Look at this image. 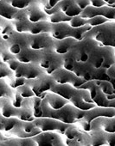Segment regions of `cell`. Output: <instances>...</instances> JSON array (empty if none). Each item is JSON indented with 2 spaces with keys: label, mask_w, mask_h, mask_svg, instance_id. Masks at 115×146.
<instances>
[{
  "label": "cell",
  "mask_w": 115,
  "mask_h": 146,
  "mask_svg": "<svg viewBox=\"0 0 115 146\" xmlns=\"http://www.w3.org/2000/svg\"><path fill=\"white\" fill-rule=\"evenodd\" d=\"M55 84L53 78L48 74L39 76L34 79H29L28 83L26 84L32 90L35 96H39L42 93L47 90H50L53 85Z\"/></svg>",
  "instance_id": "1"
},
{
  "label": "cell",
  "mask_w": 115,
  "mask_h": 146,
  "mask_svg": "<svg viewBox=\"0 0 115 146\" xmlns=\"http://www.w3.org/2000/svg\"><path fill=\"white\" fill-rule=\"evenodd\" d=\"M36 127H37L40 131H61L64 132L69 124L63 123L56 119H53L50 117H40L36 118L33 120Z\"/></svg>",
  "instance_id": "2"
},
{
  "label": "cell",
  "mask_w": 115,
  "mask_h": 146,
  "mask_svg": "<svg viewBox=\"0 0 115 146\" xmlns=\"http://www.w3.org/2000/svg\"><path fill=\"white\" fill-rule=\"evenodd\" d=\"M50 32L51 36L56 40H63L68 37L73 38L75 28L70 27V25L68 24L66 22H63L58 23H54V25L50 27Z\"/></svg>",
  "instance_id": "3"
},
{
  "label": "cell",
  "mask_w": 115,
  "mask_h": 146,
  "mask_svg": "<svg viewBox=\"0 0 115 146\" xmlns=\"http://www.w3.org/2000/svg\"><path fill=\"white\" fill-rule=\"evenodd\" d=\"M27 42L29 47L33 50L46 49L51 45H53V40L49 39V36L45 33L37 34V35H30L27 37Z\"/></svg>",
  "instance_id": "4"
},
{
  "label": "cell",
  "mask_w": 115,
  "mask_h": 146,
  "mask_svg": "<svg viewBox=\"0 0 115 146\" xmlns=\"http://www.w3.org/2000/svg\"><path fill=\"white\" fill-rule=\"evenodd\" d=\"M90 130L103 131L107 133H114V117H97L91 121Z\"/></svg>",
  "instance_id": "5"
},
{
  "label": "cell",
  "mask_w": 115,
  "mask_h": 146,
  "mask_svg": "<svg viewBox=\"0 0 115 146\" xmlns=\"http://www.w3.org/2000/svg\"><path fill=\"white\" fill-rule=\"evenodd\" d=\"M57 137L56 134L47 131L34 136L33 141L36 145H62L63 143L57 141Z\"/></svg>",
  "instance_id": "6"
},
{
  "label": "cell",
  "mask_w": 115,
  "mask_h": 146,
  "mask_svg": "<svg viewBox=\"0 0 115 146\" xmlns=\"http://www.w3.org/2000/svg\"><path fill=\"white\" fill-rule=\"evenodd\" d=\"M24 13L30 23H38L46 21L47 19L45 13L42 11L40 6L35 4H30L27 8H25Z\"/></svg>",
  "instance_id": "7"
},
{
  "label": "cell",
  "mask_w": 115,
  "mask_h": 146,
  "mask_svg": "<svg viewBox=\"0 0 115 146\" xmlns=\"http://www.w3.org/2000/svg\"><path fill=\"white\" fill-rule=\"evenodd\" d=\"M75 41L76 40L71 37H68L63 40H57L53 41L52 48L54 49V52L56 53L61 55L66 54L69 52L71 47L75 44Z\"/></svg>",
  "instance_id": "8"
},
{
  "label": "cell",
  "mask_w": 115,
  "mask_h": 146,
  "mask_svg": "<svg viewBox=\"0 0 115 146\" xmlns=\"http://www.w3.org/2000/svg\"><path fill=\"white\" fill-rule=\"evenodd\" d=\"M56 84H71L75 74L64 68H58L51 74Z\"/></svg>",
  "instance_id": "9"
},
{
  "label": "cell",
  "mask_w": 115,
  "mask_h": 146,
  "mask_svg": "<svg viewBox=\"0 0 115 146\" xmlns=\"http://www.w3.org/2000/svg\"><path fill=\"white\" fill-rule=\"evenodd\" d=\"M77 89L74 88L71 84H54L53 87L50 89V90L53 93H55L63 97H64L67 100H69L72 96L75 93Z\"/></svg>",
  "instance_id": "10"
},
{
  "label": "cell",
  "mask_w": 115,
  "mask_h": 146,
  "mask_svg": "<svg viewBox=\"0 0 115 146\" xmlns=\"http://www.w3.org/2000/svg\"><path fill=\"white\" fill-rule=\"evenodd\" d=\"M69 100L65 99L64 97L57 95L55 93L49 94L46 97L45 104L52 110H58L68 104Z\"/></svg>",
  "instance_id": "11"
},
{
  "label": "cell",
  "mask_w": 115,
  "mask_h": 146,
  "mask_svg": "<svg viewBox=\"0 0 115 146\" xmlns=\"http://www.w3.org/2000/svg\"><path fill=\"white\" fill-rule=\"evenodd\" d=\"M17 109L15 108L12 105L11 100L9 98H1L0 99V114L5 118L17 117Z\"/></svg>",
  "instance_id": "12"
},
{
  "label": "cell",
  "mask_w": 115,
  "mask_h": 146,
  "mask_svg": "<svg viewBox=\"0 0 115 146\" xmlns=\"http://www.w3.org/2000/svg\"><path fill=\"white\" fill-rule=\"evenodd\" d=\"M35 51L36 50H33L28 47H24L21 49L20 52L16 55V58L20 63H24V64L32 63V61L35 60V57H36Z\"/></svg>",
  "instance_id": "13"
},
{
  "label": "cell",
  "mask_w": 115,
  "mask_h": 146,
  "mask_svg": "<svg viewBox=\"0 0 115 146\" xmlns=\"http://www.w3.org/2000/svg\"><path fill=\"white\" fill-rule=\"evenodd\" d=\"M17 118L23 121H30L34 119L35 118L33 116V108L31 107V104L28 106V103H27L24 106V104L22 103L21 108L17 109Z\"/></svg>",
  "instance_id": "14"
},
{
  "label": "cell",
  "mask_w": 115,
  "mask_h": 146,
  "mask_svg": "<svg viewBox=\"0 0 115 146\" xmlns=\"http://www.w3.org/2000/svg\"><path fill=\"white\" fill-rule=\"evenodd\" d=\"M93 103L101 108H114V100H108L106 96L99 89L95 97L93 99Z\"/></svg>",
  "instance_id": "15"
},
{
  "label": "cell",
  "mask_w": 115,
  "mask_h": 146,
  "mask_svg": "<svg viewBox=\"0 0 115 146\" xmlns=\"http://www.w3.org/2000/svg\"><path fill=\"white\" fill-rule=\"evenodd\" d=\"M17 11H18L17 9L7 5L3 0L0 1V16L3 17L4 18H6L8 20L13 19Z\"/></svg>",
  "instance_id": "16"
},
{
  "label": "cell",
  "mask_w": 115,
  "mask_h": 146,
  "mask_svg": "<svg viewBox=\"0 0 115 146\" xmlns=\"http://www.w3.org/2000/svg\"><path fill=\"white\" fill-rule=\"evenodd\" d=\"M40 66L37 67L34 64L28 63L25 64V70H24V78L26 79H34L36 78L41 75V70Z\"/></svg>",
  "instance_id": "17"
},
{
  "label": "cell",
  "mask_w": 115,
  "mask_h": 146,
  "mask_svg": "<svg viewBox=\"0 0 115 146\" xmlns=\"http://www.w3.org/2000/svg\"><path fill=\"white\" fill-rule=\"evenodd\" d=\"M3 1L17 10H24L32 4L33 0H3Z\"/></svg>",
  "instance_id": "18"
},
{
  "label": "cell",
  "mask_w": 115,
  "mask_h": 146,
  "mask_svg": "<svg viewBox=\"0 0 115 146\" xmlns=\"http://www.w3.org/2000/svg\"><path fill=\"white\" fill-rule=\"evenodd\" d=\"M96 81V84L99 87V89L100 90V91L102 93H104L106 96H112L114 95V90H113V86L111 84V82L109 81Z\"/></svg>",
  "instance_id": "19"
},
{
  "label": "cell",
  "mask_w": 115,
  "mask_h": 146,
  "mask_svg": "<svg viewBox=\"0 0 115 146\" xmlns=\"http://www.w3.org/2000/svg\"><path fill=\"white\" fill-rule=\"evenodd\" d=\"M71 19V17H67L64 13L61 12V11H56L54 13H53L50 17H49V21L52 23H63V22H69Z\"/></svg>",
  "instance_id": "20"
},
{
  "label": "cell",
  "mask_w": 115,
  "mask_h": 146,
  "mask_svg": "<svg viewBox=\"0 0 115 146\" xmlns=\"http://www.w3.org/2000/svg\"><path fill=\"white\" fill-rule=\"evenodd\" d=\"M107 22V19L102 16H95L90 19H87V23L86 25L93 28V27H96V26H99V25H101Z\"/></svg>",
  "instance_id": "21"
},
{
  "label": "cell",
  "mask_w": 115,
  "mask_h": 146,
  "mask_svg": "<svg viewBox=\"0 0 115 146\" xmlns=\"http://www.w3.org/2000/svg\"><path fill=\"white\" fill-rule=\"evenodd\" d=\"M17 92L23 97V98H30L32 96H34V93L32 91V90L30 88V86H28L26 84L17 87Z\"/></svg>",
  "instance_id": "22"
},
{
  "label": "cell",
  "mask_w": 115,
  "mask_h": 146,
  "mask_svg": "<svg viewBox=\"0 0 115 146\" xmlns=\"http://www.w3.org/2000/svg\"><path fill=\"white\" fill-rule=\"evenodd\" d=\"M18 124V119L17 117H11V118H5V123L3 131H11Z\"/></svg>",
  "instance_id": "23"
},
{
  "label": "cell",
  "mask_w": 115,
  "mask_h": 146,
  "mask_svg": "<svg viewBox=\"0 0 115 146\" xmlns=\"http://www.w3.org/2000/svg\"><path fill=\"white\" fill-rule=\"evenodd\" d=\"M64 133H65L66 137L69 139H74V138L77 137L79 135V131H78L77 128L71 124L68 125L67 128L64 131Z\"/></svg>",
  "instance_id": "24"
},
{
  "label": "cell",
  "mask_w": 115,
  "mask_h": 146,
  "mask_svg": "<svg viewBox=\"0 0 115 146\" xmlns=\"http://www.w3.org/2000/svg\"><path fill=\"white\" fill-rule=\"evenodd\" d=\"M87 23V20L81 17L80 16H75L71 17L70 21H69V25L72 28H80V27H83L85 26Z\"/></svg>",
  "instance_id": "25"
},
{
  "label": "cell",
  "mask_w": 115,
  "mask_h": 146,
  "mask_svg": "<svg viewBox=\"0 0 115 146\" xmlns=\"http://www.w3.org/2000/svg\"><path fill=\"white\" fill-rule=\"evenodd\" d=\"M23 97L17 92L14 96L11 98V102H12V105L15 108H21L22 106V103H23Z\"/></svg>",
  "instance_id": "26"
},
{
  "label": "cell",
  "mask_w": 115,
  "mask_h": 146,
  "mask_svg": "<svg viewBox=\"0 0 115 146\" xmlns=\"http://www.w3.org/2000/svg\"><path fill=\"white\" fill-rule=\"evenodd\" d=\"M8 90H9V89H8V86L5 84V82L1 80V78H0V98L6 97L5 96L8 94Z\"/></svg>",
  "instance_id": "27"
},
{
  "label": "cell",
  "mask_w": 115,
  "mask_h": 146,
  "mask_svg": "<svg viewBox=\"0 0 115 146\" xmlns=\"http://www.w3.org/2000/svg\"><path fill=\"white\" fill-rule=\"evenodd\" d=\"M11 70L5 65L0 64V78H5L11 75Z\"/></svg>",
  "instance_id": "28"
},
{
  "label": "cell",
  "mask_w": 115,
  "mask_h": 146,
  "mask_svg": "<svg viewBox=\"0 0 115 146\" xmlns=\"http://www.w3.org/2000/svg\"><path fill=\"white\" fill-rule=\"evenodd\" d=\"M7 63V67L11 70H16L20 64V62L17 60V59H14V58H11L10 59L9 61L6 62Z\"/></svg>",
  "instance_id": "29"
},
{
  "label": "cell",
  "mask_w": 115,
  "mask_h": 146,
  "mask_svg": "<svg viewBox=\"0 0 115 146\" xmlns=\"http://www.w3.org/2000/svg\"><path fill=\"white\" fill-rule=\"evenodd\" d=\"M22 49V46L18 44H11V46H9V51L11 54L17 55L20 52Z\"/></svg>",
  "instance_id": "30"
},
{
  "label": "cell",
  "mask_w": 115,
  "mask_h": 146,
  "mask_svg": "<svg viewBox=\"0 0 115 146\" xmlns=\"http://www.w3.org/2000/svg\"><path fill=\"white\" fill-rule=\"evenodd\" d=\"M76 5L82 11L85 8H87L89 5V1L88 0H75Z\"/></svg>",
  "instance_id": "31"
},
{
  "label": "cell",
  "mask_w": 115,
  "mask_h": 146,
  "mask_svg": "<svg viewBox=\"0 0 115 146\" xmlns=\"http://www.w3.org/2000/svg\"><path fill=\"white\" fill-rule=\"evenodd\" d=\"M26 84V79L25 78H17L14 82H13V88H17L19 86H22Z\"/></svg>",
  "instance_id": "32"
},
{
  "label": "cell",
  "mask_w": 115,
  "mask_h": 146,
  "mask_svg": "<svg viewBox=\"0 0 115 146\" xmlns=\"http://www.w3.org/2000/svg\"><path fill=\"white\" fill-rule=\"evenodd\" d=\"M11 58H13V57L11 56V53L5 52H3L2 53H0V60H1L2 62H4V63L9 61Z\"/></svg>",
  "instance_id": "33"
},
{
  "label": "cell",
  "mask_w": 115,
  "mask_h": 146,
  "mask_svg": "<svg viewBox=\"0 0 115 146\" xmlns=\"http://www.w3.org/2000/svg\"><path fill=\"white\" fill-rule=\"evenodd\" d=\"M61 0H48V6L49 7V9H53L57 4H58Z\"/></svg>",
  "instance_id": "34"
},
{
  "label": "cell",
  "mask_w": 115,
  "mask_h": 146,
  "mask_svg": "<svg viewBox=\"0 0 115 146\" xmlns=\"http://www.w3.org/2000/svg\"><path fill=\"white\" fill-rule=\"evenodd\" d=\"M4 123H5V117H3L1 114H0V131H3Z\"/></svg>",
  "instance_id": "35"
},
{
  "label": "cell",
  "mask_w": 115,
  "mask_h": 146,
  "mask_svg": "<svg viewBox=\"0 0 115 146\" xmlns=\"http://www.w3.org/2000/svg\"><path fill=\"white\" fill-rule=\"evenodd\" d=\"M103 1L105 2V4H107L108 5H111V6L113 7V5H114L115 0H103Z\"/></svg>",
  "instance_id": "36"
},
{
  "label": "cell",
  "mask_w": 115,
  "mask_h": 146,
  "mask_svg": "<svg viewBox=\"0 0 115 146\" xmlns=\"http://www.w3.org/2000/svg\"><path fill=\"white\" fill-rule=\"evenodd\" d=\"M0 62H1V60H0Z\"/></svg>",
  "instance_id": "37"
},
{
  "label": "cell",
  "mask_w": 115,
  "mask_h": 146,
  "mask_svg": "<svg viewBox=\"0 0 115 146\" xmlns=\"http://www.w3.org/2000/svg\"><path fill=\"white\" fill-rule=\"evenodd\" d=\"M0 1H1V0H0Z\"/></svg>",
  "instance_id": "38"
}]
</instances>
